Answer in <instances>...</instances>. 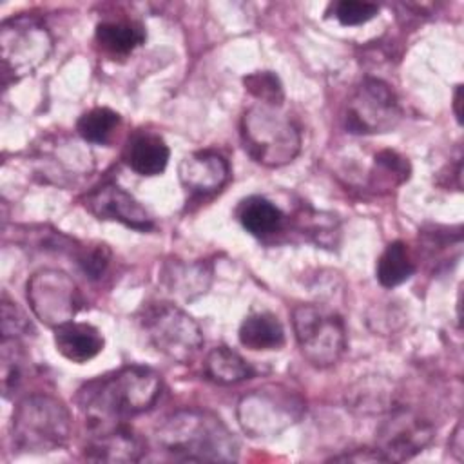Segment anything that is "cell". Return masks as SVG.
Listing matches in <instances>:
<instances>
[{
  "label": "cell",
  "instance_id": "1",
  "mask_svg": "<svg viewBox=\"0 0 464 464\" xmlns=\"http://www.w3.org/2000/svg\"><path fill=\"white\" fill-rule=\"evenodd\" d=\"M161 375L145 366H123L78 390L76 402L92 430L150 410L161 395Z\"/></svg>",
  "mask_w": 464,
  "mask_h": 464
},
{
  "label": "cell",
  "instance_id": "2",
  "mask_svg": "<svg viewBox=\"0 0 464 464\" xmlns=\"http://www.w3.org/2000/svg\"><path fill=\"white\" fill-rule=\"evenodd\" d=\"M154 440L170 459L183 462H234L239 457V442L228 426L199 408L167 415L156 426Z\"/></svg>",
  "mask_w": 464,
  "mask_h": 464
},
{
  "label": "cell",
  "instance_id": "3",
  "mask_svg": "<svg viewBox=\"0 0 464 464\" xmlns=\"http://www.w3.org/2000/svg\"><path fill=\"white\" fill-rule=\"evenodd\" d=\"M72 420L67 406L47 393L24 397L11 420V437L16 450L24 453H49L67 444Z\"/></svg>",
  "mask_w": 464,
  "mask_h": 464
},
{
  "label": "cell",
  "instance_id": "4",
  "mask_svg": "<svg viewBox=\"0 0 464 464\" xmlns=\"http://www.w3.org/2000/svg\"><path fill=\"white\" fill-rule=\"evenodd\" d=\"M241 141L248 156L265 167H283L301 150L297 123L279 107L257 103L241 116Z\"/></svg>",
  "mask_w": 464,
  "mask_h": 464
},
{
  "label": "cell",
  "instance_id": "5",
  "mask_svg": "<svg viewBox=\"0 0 464 464\" xmlns=\"http://www.w3.org/2000/svg\"><path fill=\"white\" fill-rule=\"evenodd\" d=\"M304 413V399L285 384H265L243 395L237 422L254 439H270L295 424Z\"/></svg>",
  "mask_w": 464,
  "mask_h": 464
},
{
  "label": "cell",
  "instance_id": "6",
  "mask_svg": "<svg viewBox=\"0 0 464 464\" xmlns=\"http://www.w3.org/2000/svg\"><path fill=\"white\" fill-rule=\"evenodd\" d=\"M292 326L303 357L315 368L339 362L346 352L343 319L317 304H297L292 310Z\"/></svg>",
  "mask_w": 464,
  "mask_h": 464
},
{
  "label": "cell",
  "instance_id": "7",
  "mask_svg": "<svg viewBox=\"0 0 464 464\" xmlns=\"http://www.w3.org/2000/svg\"><path fill=\"white\" fill-rule=\"evenodd\" d=\"M2 76L4 85L33 74L51 54L53 36L47 27L33 16L18 14L0 27Z\"/></svg>",
  "mask_w": 464,
  "mask_h": 464
},
{
  "label": "cell",
  "instance_id": "8",
  "mask_svg": "<svg viewBox=\"0 0 464 464\" xmlns=\"http://www.w3.org/2000/svg\"><path fill=\"white\" fill-rule=\"evenodd\" d=\"M141 326L150 344L174 362H190L203 346L199 324L172 303L149 304L141 317Z\"/></svg>",
  "mask_w": 464,
  "mask_h": 464
},
{
  "label": "cell",
  "instance_id": "9",
  "mask_svg": "<svg viewBox=\"0 0 464 464\" xmlns=\"http://www.w3.org/2000/svg\"><path fill=\"white\" fill-rule=\"evenodd\" d=\"M25 295L34 317L53 330L72 321L83 304L74 279L58 268L36 270L27 281Z\"/></svg>",
  "mask_w": 464,
  "mask_h": 464
},
{
  "label": "cell",
  "instance_id": "10",
  "mask_svg": "<svg viewBox=\"0 0 464 464\" xmlns=\"http://www.w3.org/2000/svg\"><path fill=\"white\" fill-rule=\"evenodd\" d=\"M401 120V107L393 89L379 78H364L344 111V127L352 134L390 132Z\"/></svg>",
  "mask_w": 464,
  "mask_h": 464
},
{
  "label": "cell",
  "instance_id": "11",
  "mask_svg": "<svg viewBox=\"0 0 464 464\" xmlns=\"http://www.w3.org/2000/svg\"><path fill=\"white\" fill-rule=\"evenodd\" d=\"M433 424L408 408H395L379 424L375 450L386 462H401L420 453L433 439Z\"/></svg>",
  "mask_w": 464,
  "mask_h": 464
},
{
  "label": "cell",
  "instance_id": "12",
  "mask_svg": "<svg viewBox=\"0 0 464 464\" xmlns=\"http://www.w3.org/2000/svg\"><path fill=\"white\" fill-rule=\"evenodd\" d=\"M83 207L98 219L118 221L129 228L149 232L154 227L152 218L141 203L116 183H103L83 198Z\"/></svg>",
  "mask_w": 464,
  "mask_h": 464
},
{
  "label": "cell",
  "instance_id": "13",
  "mask_svg": "<svg viewBox=\"0 0 464 464\" xmlns=\"http://www.w3.org/2000/svg\"><path fill=\"white\" fill-rule=\"evenodd\" d=\"M178 176L188 194L208 196L227 185L230 165L225 156L216 150H196L179 161Z\"/></svg>",
  "mask_w": 464,
  "mask_h": 464
},
{
  "label": "cell",
  "instance_id": "14",
  "mask_svg": "<svg viewBox=\"0 0 464 464\" xmlns=\"http://www.w3.org/2000/svg\"><path fill=\"white\" fill-rule=\"evenodd\" d=\"M143 453V439L121 422L94 430V435L83 448L85 459L98 462H136Z\"/></svg>",
  "mask_w": 464,
  "mask_h": 464
},
{
  "label": "cell",
  "instance_id": "15",
  "mask_svg": "<svg viewBox=\"0 0 464 464\" xmlns=\"http://www.w3.org/2000/svg\"><path fill=\"white\" fill-rule=\"evenodd\" d=\"M54 344L67 361L83 364L103 350V335L89 323L69 321L54 328Z\"/></svg>",
  "mask_w": 464,
  "mask_h": 464
},
{
  "label": "cell",
  "instance_id": "16",
  "mask_svg": "<svg viewBox=\"0 0 464 464\" xmlns=\"http://www.w3.org/2000/svg\"><path fill=\"white\" fill-rule=\"evenodd\" d=\"M170 150L165 140L154 132L134 134L123 152L125 163L140 176H160L169 165Z\"/></svg>",
  "mask_w": 464,
  "mask_h": 464
},
{
  "label": "cell",
  "instance_id": "17",
  "mask_svg": "<svg viewBox=\"0 0 464 464\" xmlns=\"http://www.w3.org/2000/svg\"><path fill=\"white\" fill-rule=\"evenodd\" d=\"M237 337L245 348L254 352L279 350L285 344V328L277 315L257 312L243 319Z\"/></svg>",
  "mask_w": 464,
  "mask_h": 464
},
{
  "label": "cell",
  "instance_id": "18",
  "mask_svg": "<svg viewBox=\"0 0 464 464\" xmlns=\"http://www.w3.org/2000/svg\"><path fill=\"white\" fill-rule=\"evenodd\" d=\"M96 42L112 56H127L145 42V29L136 20H107L96 25Z\"/></svg>",
  "mask_w": 464,
  "mask_h": 464
},
{
  "label": "cell",
  "instance_id": "19",
  "mask_svg": "<svg viewBox=\"0 0 464 464\" xmlns=\"http://www.w3.org/2000/svg\"><path fill=\"white\" fill-rule=\"evenodd\" d=\"M237 219L246 232L256 237L274 236L283 228V212L266 198L250 196L241 201L237 208Z\"/></svg>",
  "mask_w": 464,
  "mask_h": 464
},
{
  "label": "cell",
  "instance_id": "20",
  "mask_svg": "<svg viewBox=\"0 0 464 464\" xmlns=\"http://www.w3.org/2000/svg\"><path fill=\"white\" fill-rule=\"evenodd\" d=\"M205 373L210 381L228 386L254 377V368L232 348L216 346L205 359Z\"/></svg>",
  "mask_w": 464,
  "mask_h": 464
},
{
  "label": "cell",
  "instance_id": "21",
  "mask_svg": "<svg viewBox=\"0 0 464 464\" xmlns=\"http://www.w3.org/2000/svg\"><path fill=\"white\" fill-rule=\"evenodd\" d=\"M415 272V261L404 241L390 243L377 259V281L384 288H393L408 281Z\"/></svg>",
  "mask_w": 464,
  "mask_h": 464
},
{
  "label": "cell",
  "instance_id": "22",
  "mask_svg": "<svg viewBox=\"0 0 464 464\" xmlns=\"http://www.w3.org/2000/svg\"><path fill=\"white\" fill-rule=\"evenodd\" d=\"M120 121L121 118L116 111L109 107H94L80 116L76 130L85 141L105 145L120 127Z\"/></svg>",
  "mask_w": 464,
  "mask_h": 464
},
{
  "label": "cell",
  "instance_id": "23",
  "mask_svg": "<svg viewBox=\"0 0 464 464\" xmlns=\"http://www.w3.org/2000/svg\"><path fill=\"white\" fill-rule=\"evenodd\" d=\"M2 392L4 397H13L25 381L27 355L18 339L2 337Z\"/></svg>",
  "mask_w": 464,
  "mask_h": 464
},
{
  "label": "cell",
  "instance_id": "24",
  "mask_svg": "<svg viewBox=\"0 0 464 464\" xmlns=\"http://www.w3.org/2000/svg\"><path fill=\"white\" fill-rule=\"evenodd\" d=\"M410 163L404 156L395 150H381L375 156L373 170H372V185L373 187H397L410 178Z\"/></svg>",
  "mask_w": 464,
  "mask_h": 464
},
{
  "label": "cell",
  "instance_id": "25",
  "mask_svg": "<svg viewBox=\"0 0 464 464\" xmlns=\"http://www.w3.org/2000/svg\"><path fill=\"white\" fill-rule=\"evenodd\" d=\"M245 89L248 94H252L259 103L270 105V107H281L285 100L283 83L272 71H256L243 78Z\"/></svg>",
  "mask_w": 464,
  "mask_h": 464
},
{
  "label": "cell",
  "instance_id": "26",
  "mask_svg": "<svg viewBox=\"0 0 464 464\" xmlns=\"http://www.w3.org/2000/svg\"><path fill=\"white\" fill-rule=\"evenodd\" d=\"M330 11L341 25H362L379 13V5L362 0H341L330 4Z\"/></svg>",
  "mask_w": 464,
  "mask_h": 464
},
{
  "label": "cell",
  "instance_id": "27",
  "mask_svg": "<svg viewBox=\"0 0 464 464\" xmlns=\"http://www.w3.org/2000/svg\"><path fill=\"white\" fill-rule=\"evenodd\" d=\"M33 332V326L25 314L16 306V303L9 301L7 295L2 297V337L18 339Z\"/></svg>",
  "mask_w": 464,
  "mask_h": 464
},
{
  "label": "cell",
  "instance_id": "28",
  "mask_svg": "<svg viewBox=\"0 0 464 464\" xmlns=\"http://www.w3.org/2000/svg\"><path fill=\"white\" fill-rule=\"evenodd\" d=\"M78 265L82 266V270L91 277L96 279L100 277L111 259V250L107 248V245H92V246H82L78 256Z\"/></svg>",
  "mask_w": 464,
  "mask_h": 464
},
{
  "label": "cell",
  "instance_id": "29",
  "mask_svg": "<svg viewBox=\"0 0 464 464\" xmlns=\"http://www.w3.org/2000/svg\"><path fill=\"white\" fill-rule=\"evenodd\" d=\"M330 460H337V462H386L384 457L373 448H359V450H352L350 453H343V455H335Z\"/></svg>",
  "mask_w": 464,
  "mask_h": 464
},
{
  "label": "cell",
  "instance_id": "30",
  "mask_svg": "<svg viewBox=\"0 0 464 464\" xmlns=\"http://www.w3.org/2000/svg\"><path fill=\"white\" fill-rule=\"evenodd\" d=\"M460 105H462V85H457L455 89V98H453V111H455V116H457V121L462 123V111H460Z\"/></svg>",
  "mask_w": 464,
  "mask_h": 464
}]
</instances>
